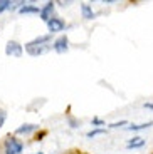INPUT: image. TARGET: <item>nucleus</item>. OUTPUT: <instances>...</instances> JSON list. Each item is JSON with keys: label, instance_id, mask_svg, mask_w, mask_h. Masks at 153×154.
<instances>
[{"label": "nucleus", "instance_id": "f257e3e1", "mask_svg": "<svg viewBox=\"0 0 153 154\" xmlns=\"http://www.w3.org/2000/svg\"><path fill=\"white\" fill-rule=\"evenodd\" d=\"M20 152H22V144L14 137L7 139V143H5V154H20Z\"/></svg>", "mask_w": 153, "mask_h": 154}, {"label": "nucleus", "instance_id": "f03ea898", "mask_svg": "<svg viewBox=\"0 0 153 154\" xmlns=\"http://www.w3.org/2000/svg\"><path fill=\"white\" fill-rule=\"evenodd\" d=\"M5 54L12 57H22V45L17 42H8L5 45Z\"/></svg>", "mask_w": 153, "mask_h": 154}, {"label": "nucleus", "instance_id": "7ed1b4c3", "mask_svg": "<svg viewBox=\"0 0 153 154\" xmlns=\"http://www.w3.org/2000/svg\"><path fill=\"white\" fill-rule=\"evenodd\" d=\"M67 45H69V40H67V37H64V35H62V37H59L57 40H56V42H54V50H56V52H59V54H62V52H66V50H67Z\"/></svg>", "mask_w": 153, "mask_h": 154}, {"label": "nucleus", "instance_id": "20e7f679", "mask_svg": "<svg viewBox=\"0 0 153 154\" xmlns=\"http://www.w3.org/2000/svg\"><path fill=\"white\" fill-rule=\"evenodd\" d=\"M47 27H49L50 32H61L64 29V22L61 19H50L47 22Z\"/></svg>", "mask_w": 153, "mask_h": 154}, {"label": "nucleus", "instance_id": "39448f33", "mask_svg": "<svg viewBox=\"0 0 153 154\" xmlns=\"http://www.w3.org/2000/svg\"><path fill=\"white\" fill-rule=\"evenodd\" d=\"M52 8H54V4H52V2H47L46 7L41 10V19L46 20V22H49V20L52 19V17H50V14H52Z\"/></svg>", "mask_w": 153, "mask_h": 154}, {"label": "nucleus", "instance_id": "423d86ee", "mask_svg": "<svg viewBox=\"0 0 153 154\" xmlns=\"http://www.w3.org/2000/svg\"><path fill=\"white\" fill-rule=\"evenodd\" d=\"M25 49H27V52L31 55H41V54H44L47 50V47L46 45H42V47H39V45H25Z\"/></svg>", "mask_w": 153, "mask_h": 154}, {"label": "nucleus", "instance_id": "0eeeda50", "mask_svg": "<svg viewBox=\"0 0 153 154\" xmlns=\"http://www.w3.org/2000/svg\"><path fill=\"white\" fill-rule=\"evenodd\" d=\"M81 10H83V17H84L86 20L94 19V12H93V8L89 7L88 4H81Z\"/></svg>", "mask_w": 153, "mask_h": 154}, {"label": "nucleus", "instance_id": "6e6552de", "mask_svg": "<svg viewBox=\"0 0 153 154\" xmlns=\"http://www.w3.org/2000/svg\"><path fill=\"white\" fill-rule=\"evenodd\" d=\"M142 146H145V139H143V137H133L131 141H128V147H130V149L142 147Z\"/></svg>", "mask_w": 153, "mask_h": 154}, {"label": "nucleus", "instance_id": "1a4fd4ad", "mask_svg": "<svg viewBox=\"0 0 153 154\" xmlns=\"http://www.w3.org/2000/svg\"><path fill=\"white\" fill-rule=\"evenodd\" d=\"M49 35H42V37H37V38H34L32 42H29L27 45H41L42 47V44H46V42H49Z\"/></svg>", "mask_w": 153, "mask_h": 154}, {"label": "nucleus", "instance_id": "9d476101", "mask_svg": "<svg viewBox=\"0 0 153 154\" xmlns=\"http://www.w3.org/2000/svg\"><path fill=\"white\" fill-rule=\"evenodd\" d=\"M153 122H143V124H131V126H128L126 129L128 131H140V129H146V127H150Z\"/></svg>", "mask_w": 153, "mask_h": 154}, {"label": "nucleus", "instance_id": "9b49d317", "mask_svg": "<svg viewBox=\"0 0 153 154\" xmlns=\"http://www.w3.org/2000/svg\"><path fill=\"white\" fill-rule=\"evenodd\" d=\"M35 127H37V126H35V124H25V126L19 127V129H17V132H19V134H27V132L34 131Z\"/></svg>", "mask_w": 153, "mask_h": 154}, {"label": "nucleus", "instance_id": "f8f14e48", "mask_svg": "<svg viewBox=\"0 0 153 154\" xmlns=\"http://www.w3.org/2000/svg\"><path fill=\"white\" fill-rule=\"evenodd\" d=\"M34 12L41 14V10L37 7H32V5H24V7H20V14H34Z\"/></svg>", "mask_w": 153, "mask_h": 154}, {"label": "nucleus", "instance_id": "ddd939ff", "mask_svg": "<svg viewBox=\"0 0 153 154\" xmlns=\"http://www.w3.org/2000/svg\"><path fill=\"white\" fill-rule=\"evenodd\" d=\"M12 7V2L10 0H0V14L4 10H7V8H10Z\"/></svg>", "mask_w": 153, "mask_h": 154}, {"label": "nucleus", "instance_id": "4468645a", "mask_svg": "<svg viewBox=\"0 0 153 154\" xmlns=\"http://www.w3.org/2000/svg\"><path fill=\"white\" fill-rule=\"evenodd\" d=\"M104 132V129H96V131H91V132H88V137H94V136H98V134H103Z\"/></svg>", "mask_w": 153, "mask_h": 154}, {"label": "nucleus", "instance_id": "2eb2a0df", "mask_svg": "<svg viewBox=\"0 0 153 154\" xmlns=\"http://www.w3.org/2000/svg\"><path fill=\"white\" fill-rule=\"evenodd\" d=\"M5 117H7V116H5V112H4V111H0V127L4 126V122H5Z\"/></svg>", "mask_w": 153, "mask_h": 154}, {"label": "nucleus", "instance_id": "dca6fc26", "mask_svg": "<svg viewBox=\"0 0 153 154\" xmlns=\"http://www.w3.org/2000/svg\"><path fill=\"white\" fill-rule=\"evenodd\" d=\"M93 124H94V126H103V121H101V119H98V117H96V119H93Z\"/></svg>", "mask_w": 153, "mask_h": 154}, {"label": "nucleus", "instance_id": "f3484780", "mask_svg": "<svg viewBox=\"0 0 153 154\" xmlns=\"http://www.w3.org/2000/svg\"><path fill=\"white\" fill-rule=\"evenodd\" d=\"M119 126H126V121H121V122H115V124H111V127H119Z\"/></svg>", "mask_w": 153, "mask_h": 154}, {"label": "nucleus", "instance_id": "a211bd4d", "mask_svg": "<svg viewBox=\"0 0 153 154\" xmlns=\"http://www.w3.org/2000/svg\"><path fill=\"white\" fill-rule=\"evenodd\" d=\"M145 107H146V109H153V104H148V102H146Z\"/></svg>", "mask_w": 153, "mask_h": 154}, {"label": "nucleus", "instance_id": "6ab92c4d", "mask_svg": "<svg viewBox=\"0 0 153 154\" xmlns=\"http://www.w3.org/2000/svg\"><path fill=\"white\" fill-rule=\"evenodd\" d=\"M39 154H42V152H39Z\"/></svg>", "mask_w": 153, "mask_h": 154}]
</instances>
